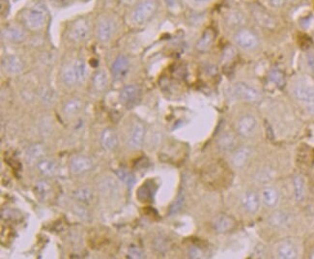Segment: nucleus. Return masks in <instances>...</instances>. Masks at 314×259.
<instances>
[{"label": "nucleus", "instance_id": "24", "mask_svg": "<svg viewBox=\"0 0 314 259\" xmlns=\"http://www.w3.org/2000/svg\"><path fill=\"white\" fill-rule=\"evenodd\" d=\"M83 107V101L79 97L68 99L63 105V112L67 116H74L81 112Z\"/></svg>", "mask_w": 314, "mask_h": 259}, {"label": "nucleus", "instance_id": "26", "mask_svg": "<svg viewBox=\"0 0 314 259\" xmlns=\"http://www.w3.org/2000/svg\"><path fill=\"white\" fill-rule=\"evenodd\" d=\"M291 216L282 212V211H278L271 215L269 217V224L274 226V227H285L288 224L291 223Z\"/></svg>", "mask_w": 314, "mask_h": 259}, {"label": "nucleus", "instance_id": "16", "mask_svg": "<svg viewBox=\"0 0 314 259\" xmlns=\"http://www.w3.org/2000/svg\"><path fill=\"white\" fill-rule=\"evenodd\" d=\"M144 137H145V127L143 124L139 122L135 123L129 134V139H128L129 145L134 149H138L143 144Z\"/></svg>", "mask_w": 314, "mask_h": 259}, {"label": "nucleus", "instance_id": "10", "mask_svg": "<svg viewBox=\"0 0 314 259\" xmlns=\"http://www.w3.org/2000/svg\"><path fill=\"white\" fill-rule=\"evenodd\" d=\"M131 69V61L126 54H120L114 58L110 66V75L113 81L121 82L128 77Z\"/></svg>", "mask_w": 314, "mask_h": 259}, {"label": "nucleus", "instance_id": "17", "mask_svg": "<svg viewBox=\"0 0 314 259\" xmlns=\"http://www.w3.org/2000/svg\"><path fill=\"white\" fill-rule=\"evenodd\" d=\"M215 36L216 33L215 29L213 28L205 29L197 42L196 45L197 51L199 53H207L208 51H210L215 43Z\"/></svg>", "mask_w": 314, "mask_h": 259}, {"label": "nucleus", "instance_id": "7", "mask_svg": "<svg viewBox=\"0 0 314 259\" xmlns=\"http://www.w3.org/2000/svg\"><path fill=\"white\" fill-rule=\"evenodd\" d=\"M292 93L298 102L303 104L305 108L314 113V85L308 81H298L292 87Z\"/></svg>", "mask_w": 314, "mask_h": 259}, {"label": "nucleus", "instance_id": "45", "mask_svg": "<svg viewBox=\"0 0 314 259\" xmlns=\"http://www.w3.org/2000/svg\"><path fill=\"white\" fill-rule=\"evenodd\" d=\"M16 212H17L16 210H12V209H11V210L6 211V212H5V215H3V216H5V217H4L5 220H15L16 218H18V219L19 217H17V216L15 217V215H14V213H16Z\"/></svg>", "mask_w": 314, "mask_h": 259}, {"label": "nucleus", "instance_id": "43", "mask_svg": "<svg viewBox=\"0 0 314 259\" xmlns=\"http://www.w3.org/2000/svg\"><path fill=\"white\" fill-rule=\"evenodd\" d=\"M270 5L274 8H281L285 5V3L287 2V0H268Z\"/></svg>", "mask_w": 314, "mask_h": 259}, {"label": "nucleus", "instance_id": "33", "mask_svg": "<svg viewBox=\"0 0 314 259\" xmlns=\"http://www.w3.org/2000/svg\"><path fill=\"white\" fill-rule=\"evenodd\" d=\"M236 138L232 134H223L219 140H218V146L220 149H222L223 151H230L234 149V147L236 146Z\"/></svg>", "mask_w": 314, "mask_h": 259}, {"label": "nucleus", "instance_id": "11", "mask_svg": "<svg viewBox=\"0 0 314 259\" xmlns=\"http://www.w3.org/2000/svg\"><path fill=\"white\" fill-rule=\"evenodd\" d=\"M1 68L10 76H19L26 70V63L18 54H6L1 58Z\"/></svg>", "mask_w": 314, "mask_h": 259}, {"label": "nucleus", "instance_id": "41", "mask_svg": "<svg viewBox=\"0 0 314 259\" xmlns=\"http://www.w3.org/2000/svg\"><path fill=\"white\" fill-rule=\"evenodd\" d=\"M128 254H129V257H131V258H144L145 257L142 250H140L139 248L135 247V246H131L129 248Z\"/></svg>", "mask_w": 314, "mask_h": 259}, {"label": "nucleus", "instance_id": "34", "mask_svg": "<svg viewBox=\"0 0 314 259\" xmlns=\"http://www.w3.org/2000/svg\"><path fill=\"white\" fill-rule=\"evenodd\" d=\"M153 190L148 183L143 184L140 188L137 190V199L140 202H151L153 198Z\"/></svg>", "mask_w": 314, "mask_h": 259}, {"label": "nucleus", "instance_id": "1", "mask_svg": "<svg viewBox=\"0 0 314 259\" xmlns=\"http://www.w3.org/2000/svg\"><path fill=\"white\" fill-rule=\"evenodd\" d=\"M15 18L30 35H42L49 30L52 15L46 0H30L18 10Z\"/></svg>", "mask_w": 314, "mask_h": 259}, {"label": "nucleus", "instance_id": "42", "mask_svg": "<svg viewBox=\"0 0 314 259\" xmlns=\"http://www.w3.org/2000/svg\"><path fill=\"white\" fill-rule=\"evenodd\" d=\"M183 203H184V197H183V195H180L178 198H177V200L175 201V203L171 207V214H175V213H177L180 209H181V207L183 205Z\"/></svg>", "mask_w": 314, "mask_h": 259}, {"label": "nucleus", "instance_id": "22", "mask_svg": "<svg viewBox=\"0 0 314 259\" xmlns=\"http://www.w3.org/2000/svg\"><path fill=\"white\" fill-rule=\"evenodd\" d=\"M74 66H75V71H76L77 79H78V85H81L88 80V76H89L88 65L83 57L79 56L75 58Z\"/></svg>", "mask_w": 314, "mask_h": 259}, {"label": "nucleus", "instance_id": "46", "mask_svg": "<svg viewBox=\"0 0 314 259\" xmlns=\"http://www.w3.org/2000/svg\"><path fill=\"white\" fill-rule=\"evenodd\" d=\"M192 1H195L197 3H205V2L209 1V0H192Z\"/></svg>", "mask_w": 314, "mask_h": 259}, {"label": "nucleus", "instance_id": "38", "mask_svg": "<svg viewBox=\"0 0 314 259\" xmlns=\"http://www.w3.org/2000/svg\"><path fill=\"white\" fill-rule=\"evenodd\" d=\"M269 81L278 87H282L285 84L284 74L278 69H273L269 73Z\"/></svg>", "mask_w": 314, "mask_h": 259}, {"label": "nucleus", "instance_id": "28", "mask_svg": "<svg viewBox=\"0 0 314 259\" xmlns=\"http://www.w3.org/2000/svg\"><path fill=\"white\" fill-rule=\"evenodd\" d=\"M262 200L263 203L269 208H274L278 205L279 200L278 192L274 188H266L262 192Z\"/></svg>", "mask_w": 314, "mask_h": 259}, {"label": "nucleus", "instance_id": "37", "mask_svg": "<svg viewBox=\"0 0 314 259\" xmlns=\"http://www.w3.org/2000/svg\"><path fill=\"white\" fill-rule=\"evenodd\" d=\"M40 99L42 103L45 105H52L54 104L55 98H56V93L53 88L51 87H44L40 91Z\"/></svg>", "mask_w": 314, "mask_h": 259}, {"label": "nucleus", "instance_id": "4", "mask_svg": "<svg viewBox=\"0 0 314 259\" xmlns=\"http://www.w3.org/2000/svg\"><path fill=\"white\" fill-rule=\"evenodd\" d=\"M161 7L160 0H136L124 14L126 26L140 28L157 17Z\"/></svg>", "mask_w": 314, "mask_h": 259}, {"label": "nucleus", "instance_id": "25", "mask_svg": "<svg viewBox=\"0 0 314 259\" xmlns=\"http://www.w3.org/2000/svg\"><path fill=\"white\" fill-rule=\"evenodd\" d=\"M101 143L106 150L108 151L114 150L118 145V137H117L116 133L114 132V130L110 128L106 129L102 134Z\"/></svg>", "mask_w": 314, "mask_h": 259}, {"label": "nucleus", "instance_id": "14", "mask_svg": "<svg viewBox=\"0 0 314 259\" xmlns=\"http://www.w3.org/2000/svg\"><path fill=\"white\" fill-rule=\"evenodd\" d=\"M257 127L255 117L251 114H246L241 117L237 122V132L244 137H250L254 134Z\"/></svg>", "mask_w": 314, "mask_h": 259}, {"label": "nucleus", "instance_id": "44", "mask_svg": "<svg viewBox=\"0 0 314 259\" xmlns=\"http://www.w3.org/2000/svg\"><path fill=\"white\" fill-rule=\"evenodd\" d=\"M165 5L167 6V8H171V9H174L176 7H178L181 3L180 0H163Z\"/></svg>", "mask_w": 314, "mask_h": 259}, {"label": "nucleus", "instance_id": "20", "mask_svg": "<svg viewBox=\"0 0 314 259\" xmlns=\"http://www.w3.org/2000/svg\"><path fill=\"white\" fill-rule=\"evenodd\" d=\"M235 226L233 218L225 214L218 215L213 221V227L215 231L220 233L229 232Z\"/></svg>", "mask_w": 314, "mask_h": 259}, {"label": "nucleus", "instance_id": "9", "mask_svg": "<svg viewBox=\"0 0 314 259\" xmlns=\"http://www.w3.org/2000/svg\"><path fill=\"white\" fill-rule=\"evenodd\" d=\"M142 90L137 84H127L122 87L119 93V102L126 108L135 107L141 100Z\"/></svg>", "mask_w": 314, "mask_h": 259}, {"label": "nucleus", "instance_id": "18", "mask_svg": "<svg viewBox=\"0 0 314 259\" xmlns=\"http://www.w3.org/2000/svg\"><path fill=\"white\" fill-rule=\"evenodd\" d=\"M225 25L229 28H235L236 30L246 27L245 23L247 22L246 15L240 10H230L225 16Z\"/></svg>", "mask_w": 314, "mask_h": 259}, {"label": "nucleus", "instance_id": "39", "mask_svg": "<svg viewBox=\"0 0 314 259\" xmlns=\"http://www.w3.org/2000/svg\"><path fill=\"white\" fill-rule=\"evenodd\" d=\"M49 6L53 7L54 9H67L74 5L77 0H46Z\"/></svg>", "mask_w": 314, "mask_h": 259}, {"label": "nucleus", "instance_id": "30", "mask_svg": "<svg viewBox=\"0 0 314 259\" xmlns=\"http://www.w3.org/2000/svg\"><path fill=\"white\" fill-rule=\"evenodd\" d=\"M251 151L249 147H242L240 149H238L236 153L233 155L232 158V162L236 168H243L247 161L249 160V158L251 157Z\"/></svg>", "mask_w": 314, "mask_h": 259}, {"label": "nucleus", "instance_id": "8", "mask_svg": "<svg viewBox=\"0 0 314 259\" xmlns=\"http://www.w3.org/2000/svg\"><path fill=\"white\" fill-rule=\"evenodd\" d=\"M232 95L239 101L248 104H257L262 99L259 90L245 82H237L232 88Z\"/></svg>", "mask_w": 314, "mask_h": 259}, {"label": "nucleus", "instance_id": "40", "mask_svg": "<svg viewBox=\"0 0 314 259\" xmlns=\"http://www.w3.org/2000/svg\"><path fill=\"white\" fill-rule=\"evenodd\" d=\"M11 1L12 0H0V18L1 21L8 19L11 12Z\"/></svg>", "mask_w": 314, "mask_h": 259}, {"label": "nucleus", "instance_id": "12", "mask_svg": "<svg viewBox=\"0 0 314 259\" xmlns=\"http://www.w3.org/2000/svg\"><path fill=\"white\" fill-rule=\"evenodd\" d=\"M92 89L97 94H104L109 86V75L105 69H97L91 76Z\"/></svg>", "mask_w": 314, "mask_h": 259}, {"label": "nucleus", "instance_id": "23", "mask_svg": "<svg viewBox=\"0 0 314 259\" xmlns=\"http://www.w3.org/2000/svg\"><path fill=\"white\" fill-rule=\"evenodd\" d=\"M277 254L279 258L294 259L298 256V250L291 242L282 241L278 244Z\"/></svg>", "mask_w": 314, "mask_h": 259}, {"label": "nucleus", "instance_id": "32", "mask_svg": "<svg viewBox=\"0 0 314 259\" xmlns=\"http://www.w3.org/2000/svg\"><path fill=\"white\" fill-rule=\"evenodd\" d=\"M293 185L295 198L298 202H302L305 199V180L302 176L296 175L293 180Z\"/></svg>", "mask_w": 314, "mask_h": 259}, {"label": "nucleus", "instance_id": "15", "mask_svg": "<svg viewBox=\"0 0 314 259\" xmlns=\"http://www.w3.org/2000/svg\"><path fill=\"white\" fill-rule=\"evenodd\" d=\"M74 61L75 59L68 60L63 65L61 71H60V78H61L63 84L68 88H73L78 85V79H77V75L75 71Z\"/></svg>", "mask_w": 314, "mask_h": 259}, {"label": "nucleus", "instance_id": "48", "mask_svg": "<svg viewBox=\"0 0 314 259\" xmlns=\"http://www.w3.org/2000/svg\"><path fill=\"white\" fill-rule=\"evenodd\" d=\"M311 258H314V250H313V252L311 253Z\"/></svg>", "mask_w": 314, "mask_h": 259}, {"label": "nucleus", "instance_id": "3", "mask_svg": "<svg viewBox=\"0 0 314 259\" xmlns=\"http://www.w3.org/2000/svg\"><path fill=\"white\" fill-rule=\"evenodd\" d=\"M63 23V41L68 45H83L94 36V11L77 15Z\"/></svg>", "mask_w": 314, "mask_h": 259}, {"label": "nucleus", "instance_id": "5", "mask_svg": "<svg viewBox=\"0 0 314 259\" xmlns=\"http://www.w3.org/2000/svg\"><path fill=\"white\" fill-rule=\"evenodd\" d=\"M1 40L11 45H21L28 40L30 33L16 18L1 21Z\"/></svg>", "mask_w": 314, "mask_h": 259}, {"label": "nucleus", "instance_id": "19", "mask_svg": "<svg viewBox=\"0 0 314 259\" xmlns=\"http://www.w3.org/2000/svg\"><path fill=\"white\" fill-rule=\"evenodd\" d=\"M93 168V161L86 156H77L73 158L70 163V170L74 174H81L87 172Z\"/></svg>", "mask_w": 314, "mask_h": 259}, {"label": "nucleus", "instance_id": "6", "mask_svg": "<svg viewBox=\"0 0 314 259\" xmlns=\"http://www.w3.org/2000/svg\"><path fill=\"white\" fill-rule=\"evenodd\" d=\"M234 42L241 50L251 52L260 45V37L251 27H244L237 29L233 36Z\"/></svg>", "mask_w": 314, "mask_h": 259}, {"label": "nucleus", "instance_id": "35", "mask_svg": "<svg viewBox=\"0 0 314 259\" xmlns=\"http://www.w3.org/2000/svg\"><path fill=\"white\" fill-rule=\"evenodd\" d=\"M74 197L83 204H89L93 199V194L89 189L82 188L74 192Z\"/></svg>", "mask_w": 314, "mask_h": 259}, {"label": "nucleus", "instance_id": "13", "mask_svg": "<svg viewBox=\"0 0 314 259\" xmlns=\"http://www.w3.org/2000/svg\"><path fill=\"white\" fill-rule=\"evenodd\" d=\"M251 17L254 19V21L263 27H274L276 21L273 16L270 14L269 12L260 5L257 4H252L251 6Z\"/></svg>", "mask_w": 314, "mask_h": 259}, {"label": "nucleus", "instance_id": "29", "mask_svg": "<svg viewBox=\"0 0 314 259\" xmlns=\"http://www.w3.org/2000/svg\"><path fill=\"white\" fill-rule=\"evenodd\" d=\"M38 170H40V172L42 174H44L45 176L52 177L57 174L58 172V167L54 161L51 160H41L38 161Z\"/></svg>", "mask_w": 314, "mask_h": 259}, {"label": "nucleus", "instance_id": "27", "mask_svg": "<svg viewBox=\"0 0 314 259\" xmlns=\"http://www.w3.org/2000/svg\"><path fill=\"white\" fill-rule=\"evenodd\" d=\"M45 146L43 144H33L31 145L27 152V160L29 162H35L40 161L41 159L45 156Z\"/></svg>", "mask_w": 314, "mask_h": 259}, {"label": "nucleus", "instance_id": "36", "mask_svg": "<svg viewBox=\"0 0 314 259\" xmlns=\"http://www.w3.org/2000/svg\"><path fill=\"white\" fill-rule=\"evenodd\" d=\"M115 173H116L118 178L120 179L121 181H123L128 186V188H132L135 185V177L132 172L124 170V169H121V170H117Z\"/></svg>", "mask_w": 314, "mask_h": 259}, {"label": "nucleus", "instance_id": "31", "mask_svg": "<svg viewBox=\"0 0 314 259\" xmlns=\"http://www.w3.org/2000/svg\"><path fill=\"white\" fill-rule=\"evenodd\" d=\"M34 191H35V195L38 197V199L43 202L47 197H50L51 192H52V187L50 183L43 180V181H39L38 183H36Z\"/></svg>", "mask_w": 314, "mask_h": 259}, {"label": "nucleus", "instance_id": "2", "mask_svg": "<svg viewBox=\"0 0 314 259\" xmlns=\"http://www.w3.org/2000/svg\"><path fill=\"white\" fill-rule=\"evenodd\" d=\"M124 15L113 10H94V38L101 45H108L125 27Z\"/></svg>", "mask_w": 314, "mask_h": 259}, {"label": "nucleus", "instance_id": "47", "mask_svg": "<svg viewBox=\"0 0 314 259\" xmlns=\"http://www.w3.org/2000/svg\"><path fill=\"white\" fill-rule=\"evenodd\" d=\"M92 0H77V2H80V3H88Z\"/></svg>", "mask_w": 314, "mask_h": 259}, {"label": "nucleus", "instance_id": "21", "mask_svg": "<svg viewBox=\"0 0 314 259\" xmlns=\"http://www.w3.org/2000/svg\"><path fill=\"white\" fill-rule=\"evenodd\" d=\"M243 205L246 211L250 214H256L260 208V198L255 192L249 191L244 196Z\"/></svg>", "mask_w": 314, "mask_h": 259}]
</instances>
